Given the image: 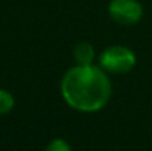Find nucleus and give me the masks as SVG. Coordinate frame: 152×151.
I'll use <instances>...</instances> for the list:
<instances>
[{"instance_id":"obj_1","label":"nucleus","mask_w":152,"mask_h":151,"mask_svg":"<svg viewBox=\"0 0 152 151\" xmlns=\"http://www.w3.org/2000/svg\"><path fill=\"white\" fill-rule=\"evenodd\" d=\"M112 85L101 65H74L61 80V95L68 107L80 113H96L111 99Z\"/></svg>"},{"instance_id":"obj_4","label":"nucleus","mask_w":152,"mask_h":151,"mask_svg":"<svg viewBox=\"0 0 152 151\" xmlns=\"http://www.w3.org/2000/svg\"><path fill=\"white\" fill-rule=\"evenodd\" d=\"M74 59L78 65H90L95 61V48L89 42H80L72 50Z\"/></svg>"},{"instance_id":"obj_3","label":"nucleus","mask_w":152,"mask_h":151,"mask_svg":"<svg viewBox=\"0 0 152 151\" xmlns=\"http://www.w3.org/2000/svg\"><path fill=\"white\" fill-rule=\"evenodd\" d=\"M109 16L121 25L137 24L143 16V7L137 0H111L108 4Z\"/></svg>"},{"instance_id":"obj_6","label":"nucleus","mask_w":152,"mask_h":151,"mask_svg":"<svg viewBox=\"0 0 152 151\" xmlns=\"http://www.w3.org/2000/svg\"><path fill=\"white\" fill-rule=\"evenodd\" d=\"M46 150L48 151H69L71 150V145L65 139L55 138V139H52L50 142L46 145Z\"/></svg>"},{"instance_id":"obj_2","label":"nucleus","mask_w":152,"mask_h":151,"mask_svg":"<svg viewBox=\"0 0 152 151\" xmlns=\"http://www.w3.org/2000/svg\"><path fill=\"white\" fill-rule=\"evenodd\" d=\"M99 65L112 74H124L134 68L136 53L123 45H112L99 55Z\"/></svg>"},{"instance_id":"obj_5","label":"nucleus","mask_w":152,"mask_h":151,"mask_svg":"<svg viewBox=\"0 0 152 151\" xmlns=\"http://www.w3.org/2000/svg\"><path fill=\"white\" fill-rule=\"evenodd\" d=\"M13 107H15V98H13V95L9 91L0 88V116L9 114L13 110Z\"/></svg>"}]
</instances>
